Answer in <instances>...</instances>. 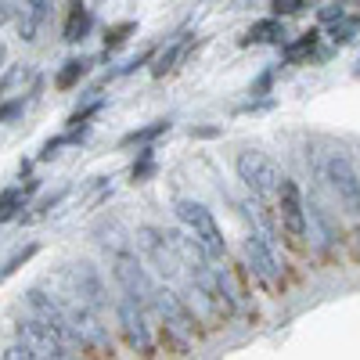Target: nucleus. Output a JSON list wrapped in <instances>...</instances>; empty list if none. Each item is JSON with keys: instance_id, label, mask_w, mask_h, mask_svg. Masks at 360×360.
Listing matches in <instances>:
<instances>
[{"instance_id": "obj_1", "label": "nucleus", "mask_w": 360, "mask_h": 360, "mask_svg": "<svg viewBox=\"0 0 360 360\" xmlns=\"http://www.w3.org/2000/svg\"><path fill=\"white\" fill-rule=\"evenodd\" d=\"M173 213H176V220L191 231V238H195V242H198L209 256H213V259H224V256H227L224 231H220L217 217L209 213V209H205L202 202H195V198H176Z\"/></svg>"}, {"instance_id": "obj_2", "label": "nucleus", "mask_w": 360, "mask_h": 360, "mask_svg": "<svg viewBox=\"0 0 360 360\" xmlns=\"http://www.w3.org/2000/svg\"><path fill=\"white\" fill-rule=\"evenodd\" d=\"M234 169H238V180H242V184H245L252 195H259V198L278 195L281 180H285L281 166H278L274 159H270V155L256 152V148H245V152H238Z\"/></svg>"}, {"instance_id": "obj_3", "label": "nucleus", "mask_w": 360, "mask_h": 360, "mask_svg": "<svg viewBox=\"0 0 360 360\" xmlns=\"http://www.w3.org/2000/svg\"><path fill=\"white\" fill-rule=\"evenodd\" d=\"M25 307H29V314H33L40 324H47L51 332L62 339L69 349L79 342V335H76V328H72V317H69L65 303H58V299L47 295L44 288H29V292H25ZM79 346H83V342H79Z\"/></svg>"}, {"instance_id": "obj_4", "label": "nucleus", "mask_w": 360, "mask_h": 360, "mask_svg": "<svg viewBox=\"0 0 360 360\" xmlns=\"http://www.w3.org/2000/svg\"><path fill=\"white\" fill-rule=\"evenodd\" d=\"M321 176L328 180V188L335 191V198H339V205L346 209V213H360V176H356V169H353V162L346 159V155H339V152H332L324 162H321Z\"/></svg>"}, {"instance_id": "obj_5", "label": "nucleus", "mask_w": 360, "mask_h": 360, "mask_svg": "<svg viewBox=\"0 0 360 360\" xmlns=\"http://www.w3.org/2000/svg\"><path fill=\"white\" fill-rule=\"evenodd\" d=\"M112 274H115V281H119V288H123L130 299H137V303L144 307V303H152V295H155V285H152V278H148V270L141 266V259L134 256V252H115V266H112Z\"/></svg>"}, {"instance_id": "obj_6", "label": "nucleus", "mask_w": 360, "mask_h": 360, "mask_svg": "<svg viewBox=\"0 0 360 360\" xmlns=\"http://www.w3.org/2000/svg\"><path fill=\"white\" fill-rule=\"evenodd\" d=\"M278 213H281V227L292 234V238H307V227H310V217H307V202H303V191H299L295 180H281L278 188Z\"/></svg>"}, {"instance_id": "obj_7", "label": "nucleus", "mask_w": 360, "mask_h": 360, "mask_svg": "<svg viewBox=\"0 0 360 360\" xmlns=\"http://www.w3.org/2000/svg\"><path fill=\"white\" fill-rule=\"evenodd\" d=\"M65 310H69V317H72V328H76V335H79L83 346H98V349L108 346V332H105V324H101V317H98V307L83 303V299L76 295L72 303H65Z\"/></svg>"}, {"instance_id": "obj_8", "label": "nucleus", "mask_w": 360, "mask_h": 360, "mask_svg": "<svg viewBox=\"0 0 360 360\" xmlns=\"http://www.w3.org/2000/svg\"><path fill=\"white\" fill-rule=\"evenodd\" d=\"M115 314H119V324H123V332H127V339H130L134 349H141V353H152V349H155V342H152V328H148L144 310H141L137 299L123 295V299H119V307H115Z\"/></svg>"}, {"instance_id": "obj_9", "label": "nucleus", "mask_w": 360, "mask_h": 360, "mask_svg": "<svg viewBox=\"0 0 360 360\" xmlns=\"http://www.w3.org/2000/svg\"><path fill=\"white\" fill-rule=\"evenodd\" d=\"M18 339L29 342V349H33L37 356H44V360H62V356H69V346L58 339L47 324H40L37 317H29V321L18 324Z\"/></svg>"}, {"instance_id": "obj_10", "label": "nucleus", "mask_w": 360, "mask_h": 360, "mask_svg": "<svg viewBox=\"0 0 360 360\" xmlns=\"http://www.w3.org/2000/svg\"><path fill=\"white\" fill-rule=\"evenodd\" d=\"M65 278H69V285H72V295H79L83 303L98 307V310L108 303L105 281H101V274H98L90 263H69V266H65Z\"/></svg>"}, {"instance_id": "obj_11", "label": "nucleus", "mask_w": 360, "mask_h": 360, "mask_svg": "<svg viewBox=\"0 0 360 360\" xmlns=\"http://www.w3.org/2000/svg\"><path fill=\"white\" fill-rule=\"evenodd\" d=\"M245 263H249V270H252L259 281H270V285H274V281L281 278V266H278L274 249H270V245H266V238L256 234V231L245 238Z\"/></svg>"}, {"instance_id": "obj_12", "label": "nucleus", "mask_w": 360, "mask_h": 360, "mask_svg": "<svg viewBox=\"0 0 360 360\" xmlns=\"http://www.w3.org/2000/svg\"><path fill=\"white\" fill-rule=\"evenodd\" d=\"M152 307L159 310V317H166V324H173V328H176V332H191V328H195V321H191L188 307L180 303V295H176V292H169V288H155Z\"/></svg>"}, {"instance_id": "obj_13", "label": "nucleus", "mask_w": 360, "mask_h": 360, "mask_svg": "<svg viewBox=\"0 0 360 360\" xmlns=\"http://www.w3.org/2000/svg\"><path fill=\"white\" fill-rule=\"evenodd\" d=\"M33 83V65H4V72H0V98H18L22 90H33L29 86Z\"/></svg>"}, {"instance_id": "obj_14", "label": "nucleus", "mask_w": 360, "mask_h": 360, "mask_svg": "<svg viewBox=\"0 0 360 360\" xmlns=\"http://www.w3.org/2000/svg\"><path fill=\"white\" fill-rule=\"evenodd\" d=\"M281 40H285V22H281V15L252 22L249 33L242 37V44H281Z\"/></svg>"}, {"instance_id": "obj_15", "label": "nucleus", "mask_w": 360, "mask_h": 360, "mask_svg": "<svg viewBox=\"0 0 360 360\" xmlns=\"http://www.w3.org/2000/svg\"><path fill=\"white\" fill-rule=\"evenodd\" d=\"M47 8H51V0H25V15H22V22H18L22 40H37V29H40Z\"/></svg>"}, {"instance_id": "obj_16", "label": "nucleus", "mask_w": 360, "mask_h": 360, "mask_svg": "<svg viewBox=\"0 0 360 360\" xmlns=\"http://www.w3.org/2000/svg\"><path fill=\"white\" fill-rule=\"evenodd\" d=\"M169 119H155V123H148V127H137V130H130V134H123L119 137V148H134V144H152L155 137H162V134H169Z\"/></svg>"}, {"instance_id": "obj_17", "label": "nucleus", "mask_w": 360, "mask_h": 360, "mask_svg": "<svg viewBox=\"0 0 360 360\" xmlns=\"http://www.w3.org/2000/svg\"><path fill=\"white\" fill-rule=\"evenodd\" d=\"M29 191H37V180H29V188H25V191H22V188H4V191H0V224L18 217V209L25 205Z\"/></svg>"}, {"instance_id": "obj_18", "label": "nucleus", "mask_w": 360, "mask_h": 360, "mask_svg": "<svg viewBox=\"0 0 360 360\" xmlns=\"http://www.w3.org/2000/svg\"><path fill=\"white\" fill-rule=\"evenodd\" d=\"M90 25H94V18H90V11L83 8V0H72V11H69V22H65V40L76 44L90 33Z\"/></svg>"}, {"instance_id": "obj_19", "label": "nucleus", "mask_w": 360, "mask_h": 360, "mask_svg": "<svg viewBox=\"0 0 360 360\" xmlns=\"http://www.w3.org/2000/svg\"><path fill=\"white\" fill-rule=\"evenodd\" d=\"M184 47H188V37H180V40H173L162 54H155L152 76H155V79H162L166 72H173V69H176V62H180V54H184Z\"/></svg>"}, {"instance_id": "obj_20", "label": "nucleus", "mask_w": 360, "mask_h": 360, "mask_svg": "<svg viewBox=\"0 0 360 360\" xmlns=\"http://www.w3.org/2000/svg\"><path fill=\"white\" fill-rule=\"evenodd\" d=\"M90 65H94V62H90V58H69V62H65V69L62 72H58V79H54V86L58 90H72L86 72H90Z\"/></svg>"}, {"instance_id": "obj_21", "label": "nucleus", "mask_w": 360, "mask_h": 360, "mask_svg": "<svg viewBox=\"0 0 360 360\" xmlns=\"http://www.w3.org/2000/svg\"><path fill=\"white\" fill-rule=\"evenodd\" d=\"M317 40H321V37H317V29H310V33H303L295 44H285V62H288V65L303 62V58H307V54L317 47Z\"/></svg>"}, {"instance_id": "obj_22", "label": "nucleus", "mask_w": 360, "mask_h": 360, "mask_svg": "<svg viewBox=\"0 0 360 360\" xmlns=\"http://www.w3.org/2000/svg\"><path fill=\"white\" fill-rule=\"evenodd\" d=\"M83 134H86V127H83V130H69V134H62V137H51V141L40 148V162H51V159H58V155H62V148L76 144Z\"/></svg>"}, {"instance_id": "obj_23", "label": "nucleus", "mask_w": 360, "mask_h": 360, "mask_svg": "<svg viewBox=\"0 0 360 360\" xmlns=\"http://www.w3.org/2000/svg\"><path fill=\"white\" fill-rule=\"evenodd\" d=\"M152 173H155V148L144 144L141 155H137V162H134V169H130V176H134V184H144Z\"/></svg>"}, {"instance_id": "obj_24", "label": "nucleus", "mask_w": 360, "mask_h": 360, "mask_svg": "<svg viewBox=\"0 0 360 360\" xmlns=\"http://www.w3.org/2000/svg\"><path fill=\"white\" fill-rule=\"evenodd\" d=\"M130 33H137V22H130V18H127V22H115V25H108V33H105V51L123 47Z\"/></svg>"}, {"instance_id": "obj_25", "label": "nucleus", "mask_w": 360, "mask_h": 360, "mask_svg": "<svg viewBox=\"0 0 360 360\" xmlns=\"http://www.w3.org/2000/svg\"><path fill=\"white\" fill-rule=\"evenodd\" d=\"M37 252H40V245H37V242H33V245H25L22 252H15V256H11V259L4 263V266H0V281H8V278L15 274V270H22V266H25L29 259H33Z\"/></svg>"}, {"instance_id": "obj_26", "label": "nucleus", "mask_w": 360, "mask_h": 360, "mask_svg": "<svg viewBox=\"0 0 360 360\" xmlns=\"http://www.w3.org/2000/svg\"><path fill=\"white\" fill-rule=\"evenodd\" d=\"M25 112V98H4V105H0V127L11 123V119H22Z\"/></svg>"}, {"instance_id": "obj_27", "label": "nucleus", "mask_w": 360, "mask_h": 360, "mask_svg": "<svg viewBox=\"0 0 360 360\" xmlns=\"http://www.w3.org/2000/svg\"><path fill=\"white\" fill-rule=\"evenodd\" d=\"M270 86H274V69L259 72V76L249 83V94H252V98H266V94H270Z\"/></svg>"}, {"instance_id": "obj_28", "label": "nucleus", "mask_w": 360, "mask_h": 360, "mask_svg": "<svg viewBox=\"0 0 360 360\" xmlns=\"http://www.w3.org/2000/svg\"><path fill=\"white\" fill-rule=\"evenodd\" d=\"M270 8H274V15H299L307 8V0H274Z\"/></svg>"}, {"instance_id": "obj_29", "label": "nucleus", "mask_w": 360, "mask_h": 360, "mask_svg": "<svg viewBox=\"0 0 360 360\" xmlns=\"http://www.w3.org/2000/svg\"><path fill=\"white\" fill-rule=\"evenodd\" d=\"M4 360H37V353L29 349V342H22V339H18V342L4 353Z\"/></svg>"}, {"instance_id": "obj_30", "label": "nucleus", "mask_w": 360, "mask_h": 360, "mask_svg": "<svg viewBox=\"0 0 360 360\" xmlns=\"http://www.w3.org/2000/svg\"><path fill=\"white\" fill-rule=\"evenodd\" d=\"M191 137H198V141H213V137H220V127H191Z\"/></svg>"}, {"instance_id": "obj_31", "label": "nucleus", "mask_w": 360, "mask_h": 360, "mask_svg": "<svg viewBox=\"0 0 360 360\" xmlns=\"http://www.w3.org/2000/svg\"><path fill=\"white\" fill-rule=\"evenodd\" d=\"M332 40H335V44H349V40H353V29H349V25H342V29L335 25V29H332Z\"/></svg>"}, {"instance_id": "obj_32", "label": "nucleus", "mask_w": 360, "mask_h": 360, "mask_svg": "<svg viewBox=\"0 0 360 360\" xmlns=\"http://www.w3.org/2000/svg\"><path fill=\"white\" fill-rule=\"evenodd\" d=\"M321 18H324V22H335V18H342V4H328V8L321 11Z\"/></svg>"}, {"instance_id": "obj_33", "label": "nucleus", "mask_w": 360, "mask_h": 360, "mask_svg": "<svg viewBox=\"0 0 360 360\" xmlns=\"http://www.w3.org/2000/svg\"><path fill=\"white\" fill-rule=\"evenodd\" d=\"M11 18V0H0V25Z\"/></svg>"}, {"instance_id": "obj_34", "label": "nucleus", "mask_w": 360, "mask_h": 360, "mask_svg": "<svg viewBox=\"0 0 360 360\" xmlns=\"http://www.w3.org/2000/svg\"><path fill=\"white\" fill-rule=\"evenodd\" d=\"M349 242H353V252H356V259H360V227L353 231V238H349Z\"/></svg>"}, {"instance_id": "obj_35", "label": "nucleus", "mask_w": 360, "mask_h": 360, "mask_svg": "<svg viewBox=\"0 0 360 360\" xmlns=\"http://www.w3.org/2000/svg\"><path fill=\"white\" fill-rule=\"evenodd\" d=\"M4 65H8V47L0 44V69H4Z\"/></svg>"}]
</instances>
